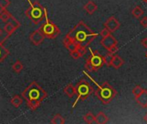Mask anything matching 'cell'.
I'll use <instances>...</instances> for the list:
<instances>
[{"label": "cell", "instance_id": "6da1fadb", "mask_svg": "<svg viewBox=\"0 0 147 124\" xmlns=\"http://www.w3.org/2000/svg\"><path fill=\"white\" fill-rule=\"evenodd\" d=\"M97 35L98 34L94 32L83 21H80L66 35V36H68L71 41H75L79 46L85 47H87L97 37Z\"/></svg>", "mask_w": 147, "mask_h": 124}, {"label": "cell", "instance_id": "7a4b0ae2", "mask_svg": "<svg viewBox=\"0 0 147 124\" xmlns=\"http://www.w3.org/2000/svg\"><path fill=\"white\" fill-rule=\"evenodd\" d=\"M22 97L26 101L27 106L32 110H35L47 98V93L37 82L34 81L22 92Z\"/></svg>", "mask_w": 147, "mask_h": 124}, {"label": "cell", "instance_id": "3957f363", "mask_svg": "<svg viewBox=\"0 0 147 124\" xmlns=\"http://www.w3.org/2000/svg\"><path fill=\"white\" fill-rule=\"evenodd\" d=\"M29 3V6L25 10V15L34 25L40 24L45 18V12L47 10L38 1H30L27 0Z\"/></svg>", "mask_w": 147, "mask_h": 124}, {"label": "cell", "instance_id": "277c9868", "mask_svg": "<svg viewBox=\"0 0 147 124\" xmlns=\"http://www.w3.org/2000/svg\"><path fill=\"white\" fill-rule=\"evenodd\" d=\"M94 91L96 98L104 104L111 103L117 95L116 90L109 82H103L102 85L96 84V89Z\"/></svg>", "mask_w": 147, "mask_h": 124}, {"label": "cell", "instance_id": "5b68a950", "mask_svg": "<svg viewBox=\"0 0 147 124\" xmlns=\"http://www.w3.org/2000/svg\"><path fill=\"white\" fill-rule=\"evenodd\" d=\"M76 88V95L78 96L76 101L74 102V104L72 108H74L78 101H84L86 100L94 91L93 87L90 85V84L85 80V79H81L75 86Z\"/></svg>", "mask_w": 147, "mask_h": 124}, {"label": "cell", "instance_id": "8992f818", "mask_svg": "<svg viewBox=\"0 0 147 124\" xmlns=\"http://www.w3.org/2000/svg\"><path fill=\"white\" fill-rule=\"evenodd\" d=\"M45 20L46 21L41 24L39 29L42 32L45 38H47V39L57 38L60 35V29L55 23H53L48 19L47 10L45 12Z\"/></svg>", "mask_w": 147, "mask_h": 124}, {"label": "cell", "instance_id": "52a82bcc", "mask_svg": "<svg viewBox=\"0 0 147 124\" xmlns=\"http://www.w3.org/2000/svg\"><path fill=\"white\" fill-rule=\"evenodd\" d=\"M91 52V55L88 58V60L90 61V63L92 64L95 72L98 71L100 68L102 67V66L104 65V57L102 55H101L97 51L96 52Z\"/></svg>", "mask_w": 147, "mask_h": 124}, {"label": "cell", "instance_id": "ba28073f", "mask_svg": "<svg viewBox=\"0 0 147 124\" xmlns=\"http://www.w3.org/2000/svg\"><path fill=\"white\" fill-rule=\"evenodd\" d=\"M100 43L108 51H110L112 48H114V47L118 46V41L116 40V38L112 34H110L108 36L102 37V39L101 40Z\"/></svg>", "mask_w": 147, "mask_h": 124}, {"label": "cell", "instance_id": "9c48e42d", "mask_svg": "<svg viewBox=\"0 0 147 124\" xmlns=\"http://www.w3.org/2000/svg\"><path fill=\"white\" fill-rule=\"evenodd\" d=\"M104 27L108 28L111 33H114L116 30H118V28L121 27V22L115 16H112L104 22Z\"/></svg>", "mask_w": 147, "mask_h": 124}, {"label": "cell", "instance_id": "30bf717a", "mask_svg": "<svg viewBox=\"0 0 147 124\" xmlns=\"http://www.w3.org/2000/svg\"><path fill=\"white\" fill-rule=\"evenodd\" d=\"M45 36L42 34V32L38 28L36 30H34L30 35H29V40L34 45V46H39L40 45L43 41H44Z\"/></svg>", "mask_w": 147, "mask_h": 124}, {"label": "cell", "instance_id": "8fae6325", "mask_svg": "<svg viewBox=\"0 0 147 124\" xmlns=\"http://www.w3.org/2000/svg\"><path fill=\"white\" fill-rule=\"evenodd\" d=\"M134 98H135V100H136L137 104H138L140 106H141V107H143V108H146V106H147V90H146V89H143L142 92H141V93H140L139 96L135 97Z\"/></svg>", "mask_w": 147, "mask_h": 124}, {"label": "cell", "instance_id": "7c38bea8", "mask_svg": "<svg viewBox=\"0 0 147 124\" xmlns=\"http://www.w3.org/2000/svg\"><path fill=\"white\" fill-rule=\"evenodd\" d=\"M63 44H64V46L66 47V49H67L69 52H72V51L78 49V47H79L78 44H77L75 41H71V40L68 36H66V35H65V37L64 40H63Z\"/></svg>", "mask_w": 147, "mask_h": 124}, {"label": "cell", "instance_id": "4fadbf2b", "mask_svg": "<svg viewBox=\"0 0 147 124\" xmlns=\"http://www.w3.org/2000/svg\"><path fill=\"white\" fill-rule=\"evenodd\" d=\"M97 4L95 3V2H93V1H91V0H90V1H88L85 4H84V10L89 14V15H93V13H95L96 10H97Z\"/></svg>", "mask_w": 147, "mask_h": 124}, {"label": "cell", "instance_id": "5bb4252c", "mask_svg": "<svg viewBox=\"0 0 147 124\" xmlns=\"http://www.w3.org/2000/svg\"><path fill=\"white\" fill-rule=\"evenodd\" d=\"M124 60L118 54H115L114 55V58L112 60V64H111V66H113L115 69H120L123 65H124Z\"/></svg>", "mask_w": 147, "mask_h": 124}, {"label": "cell", "instance_id": "9a60e30c", "mask_svg": "<svg viewBox=\"0 0 147 124\" xmlns=\"http://www.w3.org/2000/svg\"><path fill=\"white\" fill-rule=\"evenodd\" d=\"M108 122H109V117H108V116L104 112L100 111L96 116V119H95V123H96L105 124L107 123Z\"/></svg>", "mask_w": 147, "mask_h": 124}, {"label": "cell", "instance_id": "2e32d148", "mask_svg": "<svg viewBox=\"0 0 147 124\" xmlns=\"http://www.w3.org/2000/svg\"><path fill=\"white\" fill-rule=\"evenodd\" d=\"M63 91H64V93H65L68 98H72V97H74V96L76 95V88H75V86H74L72 84L67 85L64 88Z\"/></svg>", "mask_w": 147, "mask_h": 124}, {"label": "cell", "instance_id": "e0dca14e", "mask_svg": "<svg viewBox=\"0 0 147 124\" xmlns=\"http://www.w3.org/2000/svg\"><path fill=\"white\" fill-rule=\"evenodd\" d=\"M23 103L22 97L19 95H15L11 99H10V104L14 108H19Z\"/></svg>", "mask_w": 147, "mask_h": 124}, {"label": "cell", "instance_id": "ac0fdd59", "mask_svg": "<svg viewBox=\"0 0 147 124\" xmlns=\"http://www.w3.org/2000/svg\"><path fill=\"white\" fill-rule=\"evenodd\" d=\"M132 15H133V16H134V18L139 19V18H140V17L144 15V10H143V9H142L140 5H137V6H135V7L133 9V10H132Z\"/></svg>", "mask_w": 147, "mask_h": 124}, {"label": "cell", "instance_id": "d6986e66", "mask_svg": "<svg viewBox=\"0 0 147 124\" xmlns=\"http://www.w3.org/2000/svg\"><path fill=\"white\" fill-rule=\"evenodd\" d=\"M13 16L5 9H1L0 10V19L2 22H7L9 21V19L12 17Z\"/></svg>", "mask_w": 147, "mask_h": 124}, {"label": "cell", "instance_id": "ffe728a7", "mask_svg": "<svg viewBox=\"0 0 147 124\" xmlns=\"http://www.w3.org/2000/svg\"><path fill=\"white\" fill-rule=\"evenodd\" d=\"M3 29H4V31L6 32V34H7V35L8 36H9V35H11L17 28L11 23V22H7L6 23H5V25H4V27H3Z\"/></svg>", "mask_w": 147, "mask_h": 124}, {"label": "cell", "instance_id": "44dd1931", "mask_svg": "<svg viewBox=\"0 0 147 124\" xmlns=\"http://www.w3.org/2000/svg\"><path fill=\"white\" fill-rule=\"evenodd\" d=\"M9 54V51L3 44L0 45V63L3 62Z\"/></svg>", "mask_w": 147, "mask_h": 124}, {"label": "cell", "instance_id": "7402d4cb", "mask_svg": "<svg viewBox=\"0 0 147 124\" xmlns=\"http://www.w3.org/2000/svg\"><path fill=\"white\" fill-rule=\"evenodd\" d=\"M114 55H115L114 53L109 51V53H108L105 56H103V57H104V65H106L108 67L111 66L112 60H113V58H114Z\"/></svg>", "mask_w": 147, "mask_h": 124}, {"label": "cell", "instance_id": "603a6c76", "mask_svg": "<svg viewBox=\"0 0 147 124\" xmlns=\"http://www.w3.org/2000/svg\"><path fill=\"white\" fill-rule=\"evenodd\" d=\"M65 123V120L60 114L55 115L51 120V123L53 124H64Z\"/></svg>", "mask_w": 147, "mask_h": 124}, {"label": "cell", "instance_id": "cb8c5ba5", "mask_svg": "<svg viewBox=\"0 0 147 124\" xmlns=\"http://www.w3.org/2000/svg\"><path fill=\"white\" fill-rule=\"evenodd\" d=\"M23 65L20 60H16L13 65H12V70L16 73H20L22 70H23Z\"/></svg>", "mask_w": 147, "mask_h": 124}, {"label": "cell", "instance_id": "d4e9b609", "mask_svg": "<svg viewBox=\"0 0 147 124\" xmlns=\"http://www.w3.org/2000/svg\"><path fill=\"white\" fill-rule=\"evenodd\" d=\"M95 119H96V116H94L93 113H91V112H88L84 117V120L86 123H95Z\"/></svg>", "mask_w": 147, "mask_h": 124}, {"label": "cell", "instance_id": "484cf974", "mask_svg": "<svg viewBox=\"0 0 147 124\" xmlns=\"http://www.w3.org/2000/svg\"><path fill=\"white\" fill-rule=\"evenodd\" d=\"M84 68H85V70H86V71H88V72H90V73L95 72V69H94V67H93L92 64L90 63V61L88 59H87L86 63H85V65H84Z\"/></svg>", "mask_w": 147, "mask_h": 124}, {"label": "cell", "instance_id": "4316f807", "mask_svg": "<svg viewBox=\"0 0 147 124\" xmlns=\"http://www.w3.org/2000/svg\"><path fill=\"white\" fill-rule=\"evenodd\" d=\"M10 4L9 0H0V9H7Z\"/></svg>", "mask_w": 147, "mask_h": 124}, {"label": "cell", "instance_id": "83f0119b", "mask_svg": "<svg viewBox=\"0 0 147 124\" xmlns=\"http://www.w3.org/2000/svg\"><path fill=\"white\" fill-rule=\"evenodd\" d=\"M70 55H71V58L74 59V60H78L79 58L82 57L81 54L78 52V49H76V50H74V51H72V52H70Z\"/></svg>", "mask_w": 147, "mask_h": 124}, {"label": "cell", "instance_id": "f1b7e54d", "mask_svg": "<svg viewBox=\"0 0 147 124\" xmlns=\"http://www.w3.org/2000/svg\"><path fill=\"white\" fill-rule=\"evenodd\" d=\"M142 91H143V88H142L141 86H140V85L135 86V87L133 89V94L134 95V98L137 97V96H139V95L142 92Z\"/></svg>", "mask_w": 147, "mask_h": 124}, {"label": "cell", "instance_id": "f546056e", "mask_svg": "<svg viewBox=\"0 0 147 124\" xmlns=\"http://www.w3.org/2000/svg\"><path fill=\"white\" fill-rule=\"evenodd\" d=\"M110 34H111V32H110L108 28H104L100 32V35L102 36V37L108 36V35H109Z\"/></svg>", "mask_w": 147, "mask_h": 124}, {"label": "cell", "instance_id": "4dcf8cb0", "mask_svg": "<svg viewBox=\"0 0 147 124\" xmlns=\"http://www.w3.org/2000/svg\"><path fill=\"white\" fill-rule=\"evenodd\" d=\"M140 25L144 28H147V16H144L141 20H140Z\"/></svg>", "mask_w": 147, "mask_h": 124}, {"label": "cell", "instance_id": "1f68e13d", "mask_svg": "<svg viewBox=\"0 0 147 124\" xmlns=\"http://www.w3.org/2000/svg\"><path fill=\"white\" fill-rule=\"evenodd\" d=\"M140 44H141L145 48H147V37H145L144 39H142V40H141Z\"/></svg>", "mask_w": 147, "mask_h": 124}, {"label": "cell", "instance_id": "d6a6232c", "mask_svg": "<svg viewBox=\"0 0 147 124\" xmlns=\"http://www.w3.org/2000/svg\"><path fill=\"white\" fill-rule=\"evenodd\" d=\"M3 29L2 28H0V38H2L3 37ZM2 42V41H1ZM3 43V42H2Z\"/></svg>", "mask_w": 147, "mask_h": 124}, {"label": "cell", "instance_id": "836d02e7", "mask_svg": "<svg viewBox=\"0 0 147 124\" xmlns=\"http://www.w3.org/2000/svg\"><path fill=\"white\" fill-rule=\"evenodd\" d=\"M144 121L147 123V113L145 115V117H144Z\"/></svg>", "mask_w": 147, "mask_h": 124}, {"label": "cell", "instance_id": "e575fe53", "mask_svg": "<svg viewBox=\"0 0 147 124\" xmlns=\"http://www.w3.org/2000/svg\"><path fill=\"white\" fill-rule=\"evenodd\" d=\"M143 2H145V3H147V0H142Z\"/></svg>", "mask_w": 147, "mask_h": 124}, {"label": "cell", "instance_id": "d590c367", "mask_svg": "<svg viewBox=\"0 0 147 124\" xmlns=\"http://www.w3.org/2000/svg\"><path fill=\"white\" fill-rule=\"evenodd\" d=\"M146 58H147V52H146Z\"/></svg>", "mask_w": 147, "mask_h": 124}, {"label": "cell", "instance_id": "8d00e7d4", "mask_svg": "<svg viewBox=\"0 0 147 124\" xmlns=\"http://www.w3.org/2000/svg\"><path fill=\"white\" fill-rule=\"evenodd\" d=\"M146 109H147V106H146Z\"/></svg>", "mask_w": 147, "mask_h": 124}]
</instances>
